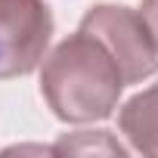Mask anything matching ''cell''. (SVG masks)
I'll return each mask as SVG.
<instances>
[{"instance_id":"cell-1","label":"cell","mask_w":158,"mask_h":158,"mask_svg":"<svg viewBox=\"0 0 158 158\" xmlns=\"http://www.w3.org/2000/svg\"><path fill=\"white\" fill-rule=\"evenodd\" d=\"M124 87L127 81L118 59L87 28H77L44 56L40 93L50 112L65 124L106 121L118 109Z\"/></svg>"},{"instance_id":"cell-2","label":"cell","mask_w":158,"mask_h":158,"mask_svg":"<svg viewBox=\"0 0 158 158\" xmlns=\"http://www.w3.org/2000/svg\"><path fill=\"white\" fill-rule=\"evenodd\" d=\"M77 28H87L112 50L127 84H139L158 71V53L139 10L118 3H96L84 13Z\"/></svg>"},{"instance_id":"cell-3","label":"cell","mask_w":158,"mask_h":158,"mask_svg":"<svg viewBox=\"0 0 158 158\" xmlns=\"http://www.w3.org/2000/svg\"><path fill=\"white\" fill-rule=\"evenodd\" d=\"M53 40V13L44 0H0V81L31 74Z\"/></svg>"},{"instance_id":"cell-4","label":"cell","mask_w":158,"mask_h":158,"mask_svg":"<svg viewBox=\"0 0 158 158\" xmlns=\"http://www.w3.org/2000/svg\"><path fill=\"white\" fill-rule=\"evenodd\" d=\"M118 127L143 155H158V84L130 96L118 112Z\"/></svg>"},{"instance_id":"cell-5","label":"cell","mask_w":158,"mask_h":158,"mask_svg":"<svg viewBox=\"0 0 158 158\" xmlns=\"http://www.w3.org/2000/svg\"><path fill=\"white\" fill-rule=\"evenodd\" d=\"M139 16L152 34V44H155V53H158V0H143V6H139Z\"/></svg>"}]
</instances>
